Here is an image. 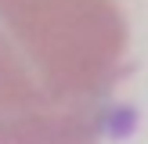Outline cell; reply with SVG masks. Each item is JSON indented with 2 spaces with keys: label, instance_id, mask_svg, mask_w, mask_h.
Wrapping results in <instances>:
<instances>
[{
  "label": "cell",
  "instance_id": "1",
  "mask_svg": "<svg viewBox=\"0 0 148 144\" xmlns=\"http://www.w3.org/2000/svg\"><path fill=\"white\" fill-rule=\"evenodd\" d=\"M127 72L116 0H0V144H101Z\"/></svg>",
  "mask_w": 148,
  "mask_h": 144
},
{
  "label": "cell",
  "instance_id": "2",
  "mask_svg": "<svg viewBox=\"0 0 148 144\" xmlns=\"http://www.w3.org/2000/svg\"><path fill=\"white\" fill-rule=\"evenodd\" d=\"M137 126V112L130 105H119V101H112L105 112V122H101V130H105V137H130Z\"/></svg>",
  "mask_w": 148,
  "mask_h": 144
}]
</instances>
